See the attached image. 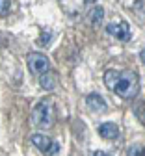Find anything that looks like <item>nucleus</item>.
Returning <instances> with one entry per match:
<instances>
[{"mask_svg": "<svg viewBox=\"0 0 145 156\" xmlns=\"http://www.w3.org/2000/svg\"><path fill=\"white\" fill-rule=\"evenodd\" d=\"M104 84L108 89L117 93L121 99H134L140 91V78L132 71L110 69L104 73Z\"/></svg>", "mask_w": 145, "mask_h": 156, "instance_id": "nucleus-1", "label": "nucleus"}, {"mask_svg": "<svg viewBox=\"0 0 145 156\" xmlns=\"http://www.w3.org/2000/svg\"><path fill=\"white\" fill-rule=\"evenodd\" d=\"M54 117H56V108H54V102L50 99L39 101L37 106L32 112V121L39 128H49V126H52Z\"/></svg>", "mask_w": 145, "mask_h": 156, "instance_id": "nucleus-2", "label": "nucleus"}, {"mask_svg": "<svg viewBox=\"0 0 145 156\" xmlns=\"http://www.w3.org/2000/svg\"><path fill=\"white\" fill-rule=\"evenodd\" d=\"M30 141H32L34 147H37L45 156H56L58 151H60V145L56 141H52L50 138H47V136H43V134H34L32 138H30Z\"/></svg>", "mask_w": 145, "mask_h": 156, "instance_id": "nucleus-3", "label": "nucleus"}, {"mask_svg": "<svg viewBox=\"0 0 145 156\" xmlns=\"http://www.w3.org/2000/svg\"><path fill=\"white\" fill-rule=\"evenodd\" d=\"M28 67L34 74H45L50 71V62L45 54H39V52H30L28 54Z\"/></svg>", "mask_w": 145, "mask_h": 156, "instance_id": "nucleus-4", "label": "nucleus"}, {"mask_svg": "<svg viewBox=\"0 0 145 156\" xmlns=\"http://www.w3.org/2000/svg\"><path fill=\"white\" fill-rule=\"evenodd\" d=\"M106 32H108L112 37L119 39V41H129V39L132 37L130 26H129L127 23H115V24H108Z\"/></svg>", "mask_w": 145, "mask_h": 156, "instance_id": "nucleus-5", "label": "nucleus"}, {"mask_svg": "<svg viewBox=\"0 0 145 156\" xmlns=\"http://www.w3.org/2000/svg\"><path fill=\"white\" fill-rule=\"evenodd\" d=\"M86 104H88V108L91 110V112H95V113H102V112H106V102H104V99L99 95V93H91V95H88V99H86Z\"/></svg>", "mask_w": 145, "mask_h": 156, "instance_id": "nucleus-6", "label": "nucleus"}, {"mask_svg": "<svg viewBox=\"0 0 145 156\" xmlns=\"http://www.w3.org/2000/svg\"><path fill=\"white\" fill-rule=\"evenodd\" d=\"M88 19H89V24L93 28H99L102 24V19H104V9L99 4H89V11H88Z\"/></svg>", "mask_w": 145, "mask_h": 156, "instance_id": "nucleus-7", "label": "nucleus"}, {"mask_svg": "<svg viewBox=\"0 0 145 156\" xmlns=\"http://www.w3.org/2000/svg\"><path fill=\"white\" fill-rule=\"evenodd\" d=\"M99 134H100V138H104V140H117L119 138V128L114 123H102L99 126Z\"/></svg>", "mask_w": 145, "mask_h": 156, "instance_id": "nucleus-8", "label": "nucleus"}, {"mask_svg": "<svg viewBox=\"0 0 145 156\" xmlns=\"http://www.w3.org/2000/svg\"><path fill=\"white\" fill-rule=\"evenodd\" d=\"M39 84H41V87H45V89H54L56 87V84H58V78H56V74L52 73V71H49V73H45V74H41L39 76Z\"/></svg>", "mask_w": 145, "mask_h": 156, "instance_id": "nucleus-9", "label": "nucleus"}, {"mask_svg": "<svg viewBox=\"0 0 145 156\" xmlns=\"http://www.w3.org/2000/svg\"><path fill=\"white\" fill-rule=\"evenodd\" d=\"M143 152H141V147L140 145H132L129 151H127V156H141Z\"/></svg>", "mask_w": 145, "mask_h": 156, "instance_id": "nucleus-10", "label": "nucleus"}, {"mask_svg": "<svg viewBox=\"0 0 145 156\" xmlns=\"http://www.w3.org/2000/svg\"><path fill=\"white\" fill-rule=\"evenodd\" d=\"M9 6H11V4L8 2V0H0V15H2V17L9 11Z\"/></svg>", "mask_w": 145, "mask_h": 156, "instance_id": "nucleus-11", "label": "nucleus"}, {"mask_svg": "<svg viewBox=\"0 0 145 156\" xmlns=\"http://www.w3.org/2000/svg\"><path fill=\"white\" fill-rule=\"evenodd\" d=\"M50 37H52V35H50L49 32H43V34H41V41H39V43L43 45V47H47V45H49V41H50Z\"/></svg>", "mask_w": 145, "mask_h": 156, "instance_id": "nucleus-12", "label": "nucleus"}, {"mask_svg": "<svg viewBox=\"0 0 145 156\" xmlns=\"http://www.w3.org/2000/svg\"><path fill=\"white\" fill-rule=\"evenodd\" d=\"M93 156H110V154H106V152H102V151H95V152H93Z\"/></svg>", "mask_w": 145, "mask_h": 156, "instance_id": "nucleus-13", "label": "nucleus"}, {"mask_svg": "<svg viewBox=\"0 0 145 156\" xmlns=\"http://www.w3.org/2000/svg\"><path fill=\"white\" fill-rule=\"evenodd\" d=\"M140 56H141V62H143V63H145V48H143V50H141V54H140Z\"/></svg>", "mask_w": 145, "mask_h": 156, "instance_id": "nucleus-14", "label": "nucleus"}, {"mask_svg": "<svg viewBox=\"0 0 145 156\" xmlns=\"http://www.w3.org/2000/svg\"><path fill=\"white\" fill-rule=\"evenodd\" d=\"M143 156H145V152H143Z\"/></svg>", "mask_w": 145, "mask_h": 156, "instance_id": "nucleus-15", "label": "nucleus"}]
</instances>
